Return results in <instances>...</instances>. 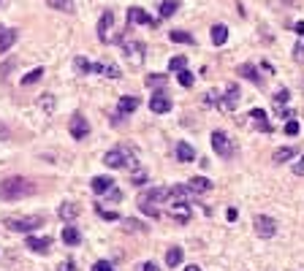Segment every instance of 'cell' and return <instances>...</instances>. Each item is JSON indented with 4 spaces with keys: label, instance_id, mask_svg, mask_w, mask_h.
Wrapping results in <instances>:
<instances>
[{
    "label": "cell",
    "instance_id": "cell-38",
    "mask_svg": "<svg viewBox=\"0 0 304 271\" xmlns=\"http://www.w3.org/2000/svg\"><path fill=\"white\" fill-rule=\"evenodd\" d=\"M177 82L182 84V87H193V82H196V76H193L190 71L185 68V71H179V74H177Z\"/></svg>",
    "mask_w": 304,
    "mask_h": 271
},
{
    "label": "cell",
    "instance_id": "cell-35",
    "mask_svg": "<svg viewBox=\"0 0 304 271\" xmlns=\"http://www.w3.org/2000/svg\"><path fill=\"white\" fill-rule=\"evenodd\" d=\"M130 182H133V185H144V182H147V171L142 168V165L130 168Z\"/></svg>",
    "mask_w": 304,
    "mask_h": 271
},
{
    "label": "cell",
    "instance_id": "cell-37",
    "mask_svg": "<svg viewBox=\"0 0 304 271\" xmlns=\"http://www.w3.org/2000/svg\"><path fill=\"white\" fill-rule=\"evenodd\" d=\"M166 82H168V79L163 76V74H152V76H147V87H150V90H155V87H166Z\"/></svg>",
    "mask_w": 304,
    "mask_h": 271
},
{
    "label": "cell",
    "instance_id": "cell-45",
    "mask_svg": "<svg viewBox=\"0 0 304 271\" xmlns=\"http://www.w3.org/2000/svg\"><path fill=\"white\" fill-rule=\"evenodd\" d=\"M106 198H109V201H114V204H117V201H122V193H120V190H117V185H114V187L106 193Z\"/></svg>",
    "mask_w": 304,
    "mask_h": 271
},
{
    "label": "cell",
    "instance_id": "cell-18",
    "mask_svg": "<svg viewBox=\"0 0 304 271\" xmlns=\"http://www.w3.org/2000/svg\"><path fill=\"white\" fill-rule=\"evenodd\" d=\"M239 76H245L247 82H253L255 87H263V76H258V68H255L253 62H245V65H239Z\"/></svg>",
    "mask_w": 304,
    "mask_h": 271
},
{
    "label": "cell",
    "instance_id": "cell-3",
    "mask_svg": "<svg viewBox=\"0 0 304 271\" xmlns=\"http://www.w3.org/2000/svg\"><path fill=\"white\" fill-rule=\"evenodd\" d=\"M3 225L14 233H30L44 225V214H9V217H3Z\"/></svg>",
    "mask_w": 304,
    "mask_h": 271
},
{
    "label": "cell",
    "instance_id": "cell-25",
    "mask_svg": "<svg viewBox=\"0 0 304 271\" xmlns=\"http://www.w3.org/2000/svg\"><path fill=\"white\" fill-rule=\"evenodd\" d=\"M182 258H185V250H182V247H171V250L166 252V266H168V268H177L179 263H182Z\"/></svg>",
    "mask_w": 304,
    "mask_h": 271
},
{
    "label": "cell",
    "instance_id": "cell-32",
    "mask_svg": "<svg viewBox=\"0 0 304 271\" xmlns=\"http://www.w3.org/2000/svg\"><path fill=\"white\" fill-rule=\"evenodd\" d=\"M177 9H179V0H163V3H160V17H163V19H166V17H174Z\"/></svg>",
    "mask_w": 304,
    "mask_h": 271
},
{
    "label": "cell",
    "instance_id": "cell-43",
    "mask_svg": "<svg viewBox=\"0 0 304 271\" xmlns=\"http://www.w3.org/2000/svg\"><path fill=\"white\" fill-rule=\"evenodd\" d=\"M293 57H296V62H304V44L301 41L293 46Z\"/></svg>",
    "mask_w": 304,
    "mask_h": 271
},
{
    "label": "cell",
    "instance_id": "cell-48",
    "mask_svg": "<svg viewBox=\"0 0 304 271\" xmlns=\"http://www.w3.org/2000/svg\"><path fill=\"white\" fill-rule=\"evenodd\" d=\"M293 174H296V177H301V174H304V155H301L299 163H293Z\"/></svg>",
    "mask_w": 304,
    "mask_h": 271
},
{
    "label": "cell",
    "instance_id": "cell-50",
    "mask_svg": "<svg viewBox=\"0 0 304 271\" xmlns=\"http://www.w3.org/2000/svg\"><path fill=\"white\" fill-rule=\"evenodd\" d=\"M237 217H239V212H237V209H233V206H231V209L225 212V220H228V222H233V220H237Z\"/></svg>",
    "mask_w": 304,
    "mask_h": 271
},
{
    "label": "cell",
    "instance_id": "cell-52",
    "mask_svg": "<svg viewBox=\"0 0 304 271\" xmlns=\"http://www.w3.org/2000/svg\"><path fill=\"white\" fill-rule=\"evenodd\" d=\"M293 30H296V36H299V38H304V22H296Z\"/></svg>",
    "mask_w": 304,
    "mask_h": 271
},
{
    "label": "cell",
    "instance_id": "cell-27",
    "mask_svg": "<svg viewBox=\"0 0 304 271\" xmlns=\"http://www.w3.org/2000/svg\"><path fill=\"white\" fill-rule=\"evenodd\" d=\"M74 71H76V76H87L90 71H92V62L79 54V57H74Z\"/></svg>",
    "mask_w": 304,
    "mask_h": 271
},
{
    "label": "cell",
    "instance_id": "cell-16",
    "mask_svg": "<svg viewBox=\"0 0 304 271\" xmlns=\"http://www.w3.org/2000/svg\"><path fill=\"white\" fill-rule=\"evenodd\" d=\"M92 71H95V74H100V76H109V79H120V76H122L120 68H117L112 60H100V62H95V65H92Z\"/></svg>",
    "mask_w": 304,
    "mask_h": 271
},
{
    "label": "cell",
    "instance_id": "cell-55",
    "mask_svg": "<svg viewBox=\"0 0 304 271\" xmlns=\"http://www.w3.org/2000/svg\"><path fill=\"white\" fill-rule=\"evenodd\" d=\"M0 30H3V27H0Z\"/></svg>",
    "mask_w": 304,
    "mask_h": 271
},
{
    "label": "cell",
    "instance_id": "cell-47",
    "mask_svg": "<svg viewBox=\"0 0 304 271\" xmlns=\"http://www.w3.org/2000/svg\"><path fill=\"white\" fill-rule=\"evenodd\" d=\"M142 271H160V268L155 260H147V263H142Z\"/></svg>",
    "mask_w": 304,
    "mask_h": 271
},
{
    "label": "cell",
    "instance_id": "cell-1",
    "mask_svg": "<svg viewBox=\"0 0 304 271\" xmlns=\"http://www.w3.org/2000/svg\"><path fill=\"white\" fill-rule=\"evenodd\" d=\"M171 198V190L168 187H147V190H142L139 193V198H136V204H139V209H142L147 217H158V209L155 206L158 204H163V201H168Z\"/></svg>",
    "mask_w": 304,
    "mask_h": 271
},
{
    "label": "cell",
    "instance_id": "cell-19",
    "mask_svg": "<svg viewBox=\"0 0 304 271\" xmlns=\"http://www.w3.org/2000/svg\"><path fill=\"white\" fill-rule=\"evenodd\" d=\"M90 187H92V193H95V195H106L109 190L114 187V179L112 177H92Z\"/></svg>",
    "mask_w": 304,
    "mask_h": 271
},
{
    "label": "cell",
    "instance_id": "cell-36",
    "mask_svg": "<svg viewBox=\"0 0 304 271\" xmlns=\"http://www.w3.org/2000/svg\"><path fill=\"white\" fill-rule=\"evenodd\" d=\"M38 106H41L46 114H52L54 111V95L52 92H46V95H41V100H38Z\"/></svg>",
    "mask_w": 304,
    "mask_h": 271
},
{
    "label": "cell",
    "instance_id": "cell-8",
    "mask_svg": "<svg viewBox=\"0 0 304 271\" xmlns=\"http://www.w3.org/2000/svg\"><path fill=\"white\" fill-rule=\"evenodd\" d=\"M253 225H255V233H258L261 239H272L277 233V220L266 217V214H258V217L253 220Z\"/></svg>",
    "mask_w": 304,
    "mask_h": 271
},
{
    "label": "cell",
    "instance_id": "cell-39",
    "mask_svg": "<svg viewBox=\"0 0 304 271\" xmlns=\"http://www.w3.org/2000/svg\"><path fill=\"white\" fill-rule=\"evenodd\" d=\"M95 214H98V217H104V220H109V222H112V220H120V214L112 212V209H104L100 204H95Z\"/></svg>",
    "mask_w": 304,
    "mask_h": 271
},
{
    "label": "cell",
    "instance_id": "cell-54",
    "mask_svg": "<svg viewBox=\"0 0 304 271\" xmlns=\"http://www.w3.org/2000/svg\"><path fill=\"white\" fill-rule=\"evenodd\" d=\"M285 3H291V0H285Z\"/></svg>",
    "mask_w": 304,
    "mask_h": 271
},
{
    "label": "cell",
    "instance_id": "cell-4",
    "mask_svg": "<svg viewBox=\"0 0 304 271\" xmlns=\"http://www.w3.org/2000/svg\"><path fill=\"white\" fill-rule=\"evenodd\" d=\"M104 163L109 165V168H136V155L130 147H114L109 149V152L104 155Z\"/></svg>",
    "mask_w": 304,
    "mask_h": 271
},
{
    "label": "cell",
    "instance_id": "cell-7",
    "mask_svg": "<svg viewBox=\"0 0 304 271\" xmlns=\"http://www.w3.org/2000/svg\"><path fill=\"white\" fill-rule=\"evenodd\" d=\"M139 103H142V100H139L136 95H122V98H120V103H117L114 122L120 125V122H122V117H130V114H133V111L139 109Z\"/></svg>",
    "mask_w": 304,
    "mask_h": 271
},
{
    "label": "cell",
    "instance_id": "cell-41",
    "mask_svg": "<svg viewBox=\"0 0 304 271\" xmlns=\"http://www.w3.org/2000/svg\"><path fill=\"white\" fill-rule=\"evenodd\" d=\"M125 230H128V233H130V230H133V233H142L144 225L139 220H125Z\"/></svg>",
    "mask_w": 304,
    "mask_h": 271
},
{
    "label": "cell",
    "instance_id": "cell-31",
    "mask_svg": "<svg viewBox=\"0 0 304 271\" xmlns=\"http://www.w3.org/2000/svg\"><path fill=\"white\" fill-rule=\"evenodd\" d=\"M41 76H44V68H33L30 74H25V76H22L19 82H22V87H30V84L41 82Z\"/></svg>",
    "mask_w": 304,
    "mask_h": 271
},
{
    "label": "cell",
    "instance_id": "cell-9",
    "mask_svg": "<svg viewBox=\"0 0 304 271\" xmlns=\"http://www.w3.org/2000/svg\"><path fill=\"white\" fill-rule=\"evenodd\" d=\"M239 100H242L239 84H237V82H228V84H225V95L220 98V106H223L225 111H233V109L239 106Z\"/></svg>",
    "mask_w": 304,
    "mask_h": 271
},
{
    "label": "cell",
    "instance_id": "cell-6",
    "mask_svg": "<svg viewBox=\"0 0 304 271\" xmlns=\"http://www.w3.org/2000/svg\"><path fill=\"white\" fill-rule=\"evenodd\" d=\"M122 49H125V60L130 62L133 68H139V65H144V54H147V46L142 44V41H136V38H125L122 41Z\"/></svg>",
    "mask_w": 304,
    "mask_h": 271
},
{
    "label": "cell",
    "instance_id": "cell-30",
    "mask_svg": "<svg viewBox=\"0 0 304 271\" xmlns=\"http://www.w3.org/2000/svg\"><path fill=\"white\" fill-rule=\"evenodd\" d=\"M46 6L54 11H65V14H74V0H46Z\"/></svg>",
    "mask_w": 304,
    "mask_h": 271
},
{
    "label": "cell",
    "instance_id": "cell-51",
    "mask_svg": "<svg viewBox=\"0 0 304 271\" xmlns=\"http://www.w3.org/2000/svg\"><path fill=\"white\" fill-rule=\"evenodd\" d=\"M0 139H3V141L11 139V133H9V127H6V125H0Z\"/></svg>",
    "mask_w": 304,
    "mask_h": 271
},
{
    "label": "cell",
    "instance_id": "cell-24",
    "mask_svg": "<svg viewBox=\"0 0 304 271\" xmlns=\"http://www.w3.org/2000/svg\"><path fill=\"white\" fill-rule=\"evenodd\" d=\"M250 119H255V125H258L263 133H272V125H269L266 111H263V109H250Z\"/></svg>",
    "mask_w": 304,
    "mask_h": 271
},
{
    "label": "cell",
    "instance_id": "cell-13",
    "mask_svg": "<svg viewBox=\"0 0 304 271\" xmlns=\"http://www.w3.org/2000/svg\"><path fill=\"white\" fill-rule=\"evenodd\" d=\"M150 109H152V114H166V111H171V98L166 92H152Z\"/></svg>",
    "mask_w": 304,
    "mask_h": 271
},
{
    "label": "cell",
    "instance_id": "cell-40",
    "mask_svg": "<svg viewBox=\"0 0 304 271\" xmlns=\"http://www.w3.org/2000/svg\"><path fill=\"white\" fill-rule=\"evenodd\" d=\"M204 103H207V106H220V95H217L215 90H209L204 95Z\"/></svg>",
    "mask_w": 304,
    "mask_h": 271
},
{
    "label": "cell",
    "instance_id": "cell-10",
    "mask_svg": "<svg viewBox=\"0 0 304 271\" xmlns=\"http://www.w3.org/2000/svg\"><path fill=\"white\" fill-rule=\"evenodd\" d=\"M168 217L174 220V222H190V217H193V209H190V204L188 201H174V206L168 209Z\"/></svg>",
    "mask_w": 304,
    "mask_h": 271
},
{
    "label": "cell",
    "instance_id": "cell-44",
    "mask_svg": "<svg viewBox=\"0 0 304 271\" xmlns=\"http://www.w3.org/2000/svg\"><path fill=\"white\" fill-rule=\"evenodd\" d=\"M92 271H114V266L109 260H98L95 266H92Z\"/></svg>",
    "mask_w": 304,
    "mask_h": 271
},
{
    "label": "cell",
    "instance_id": "cell-5",
    "mask_svg": "<svg viewBox=\"0 0 304 271\" xmlns=\"http://www.w3.org/2000/svg\"><path fill=\"white\" fill-rule=\"evenodd\" d=\"M212 149L217 152V157H223V160H233V157H237V144L231 141V136L225 130L212 133Z\"/></svg>",
    "mask_w": 304,
    "mask_h": 271
},
{
    "label": "cell",
    "instance_id": "cell-33",
    "mask_svg": "<svg viewBox=\"0 0 304 271\" xmlns=\"http://www.w3.org/2000/svg\"><path fill=\"white\" fill-rule=\"evenodd\" d=\"M272 100H275V106H277V111H283V106H285L288 100H291V92H288L285 87H280V90L275 92V98H272Z\"/></svg>",
    "mask_w": 304,
    "mask_h": 271
},
{
    "label": "cell",
    "instance_id": "cell-26",
    "mask_svg": "<svg viewBox=\"0 0 304 271\" xmlns=\"http://www.w3.org/2000/svg\"><path fill=\"white\" fill-rule=\"evenodd\" d=\"M293 155H296V147H280V149H275L272 160H275L277 165H283V163H288V160H291Z\"/></svg>",
    "mask_w": 304,
    "mask_h": 271
},
{
    "label": "cell",
    "instance_id": "cell-15",
    "mask_svg": "<svg viewBox=\"0 0 304 271\" xmlns=\"http://www.w3.org/2000/svg\"><path fill=\"white\" fill-rule=\"evenodd\" d=\"M114 25V14L112 11H104V14H100V19H98V41L100 44H109V27H112Z\"/></svg>",
    "mask_w": 304,
    "mask_h": 271
},
{
    "label": "cell",
    "instance_id": "cell-11",
    "mask_svg": "<svg viewBox=\"0 0 304 271\" xmlns=\"http://www.w3.org/2000/svg\"><path fill=\"white\" fill-rule=\"evenodd\" d=\"M68 133H71L76 141L87 139V133H90V125H87V119H84L82 114H74V117H71V122H68Z\"/></svg>",
    "mask_w": 304,
    "mask_h": 271
},
{
    "label": "cell",
    "instance_id": "cell-34",
    "mask_svg": "<svg viewBox=\"0 0 304 271\" xmlns=\"http://www.w3.org/2000/svg\"><path fill=\"white\" fill-rule=\"evenodd\" d=\"M185 65H188V60H185L182 54H177V57L168 60V71H171V74H179V71H185Z\"/></svg>",
    "mask_w": 304,
    "mask_h": 271
},
{
    "label": "cell",
    "instance_id": "cell-12",
    "mask_svg": "<svg viewBox=\"0 0 304 271\" xmlns=\"http://www.w3.org/2000/svg\"><path fill=\"white\" fill-rule=\"evenodd\" d=\"M25 247L30 252H36V255H46L52 250V236H27Z\"/></svg>",
    "mask_w": 304,
    "mask_h": 271
},
{
    "label": "cell",
    "instance_id": "cell-29",
    "mask_svg": "<svg viewBox=\"0 0 304 271\" xmlns=\"http://www.w3.org/2000/svg\"><path fill=\"white\" fill-rule=\"evenodd\" d=\"M168 38H171L174 44H188V46H193V44H196V38H193L190 33H185V30H171V33H168Z\"/></svg>",
    "mask_w": 304,
    "mask_h": 271
},
{
    "label": "cell",
    "instance_id": "cell-20",
    "mask_svg": "<svg viewBox=\"0 0 304 271\" xmlns=\"http://www.w3.org/2000/svg\"><path fill=\"white\" fill-rule=\"evenodd\" d=\"M177 160L179 163H193L196 160V149H193L188 141H177Z\"/></svg>",
    "mask_w": 304,
    "mask_h": 271
},
{
    "label": "cell",
    "instance_id": "cell-23",
    "mask_svg": "<svg viewBox=\"0 0 304 271\" xmlns=\"http://www.w3.org/2000/svg\"><path fill=\"white\" fill-rule=\"evenodd\" d=\"M63 244H68V247H76V244H82V233H79V228H74V225H65V228H63Z\"/></svg>",
    "mask_w": 304,
    "mask_h": 271
},
{
    "label": "cell",
    "instance_id": "cell-14",
    "mask_svg": "<svg viewBox=\"0 0 304 271\" xmlns=\"http://www.w3.org/2000/svg\"><path fill=\"white\" fill-rule=\"evenodd\" d=\"M128 25H150V27H155L158 22H155L144 9H139V6H136V9H128Z\"/></svg>",
    "mask_w": 304,
    "mask_h": 271
},
{
    "label": "cell",
    "instance_id": "cell-28",
    "mask_svg": "<svg viewBox=\"0 0 304 271\" xmlns=\"http://www.w3.org/2000/svg\"><path fill=\"white\" fill-rule=\"evenodd\" d=\"M225 41H228V27H225V25H215L212 27V44L223 46Z\"/></svg>",
    "mask_w": 304,
    "mask_h": 271
},
{
    "label": "cell",
    "instance_id": "cell-22",
    "mask_svg": "<svg viewBox=\"0 0 304 271\" xmlns=\"http://www.w3.org/2000/svg\"><path fill=\"white\" fill-rule=\"evenodd\" d=\"M79 206H76V204H68V201H63V204H60V209H57V214H60V220H63V222H71V220H76V217H79Z\"/></svg>",
    "mask_w": 304,
    "mask_h": 271
},
{
    "label": "cell",
    "instance_id": "cell-49",
    "mask_svg": "<svg viewBox=\"0 0 304 271\" xmlns=\"http://www.w3.org/2000/svg\"><path fill=\"white\" fill-rule=\"evenodd\" d=\"M11 68H14V60H9V62H6V65H0V79H3L6 74H9Z\"/></svg>",
    "mask_w": 304,
    "mask_h": 271
},
{
    "label": "cell",
    "instance_id": "cell-17",
    "mask_svg": "<svg viewBox=\"0 0 304 271\" xmlns=\"http://www.w3.org/2000/svg\"><path fill=\"white\" fill-rule=\"evenodd\" d=\"M17 38H19V33L14 27H3V30H0V54L9 52L11 46L17 44Z\"/></svg>",
    "mask_w": 304,
    "mask_h": 271
},
{
    "label": "cell",
    "instance_id": "cell-42",
    "mask_svg": "<svg viewBox=\"0 0 304 271\" xmlns=\"http://www.w3.org/2000/svg\"><path fill=\"white\" fill-rule=\"evenodd\" d=\"M299 127H301V125L296 122V119H288V125H285V133H288V136H296V133H299Z\"/></svg>",
    "mask_w": 304,
    "mask_h": 271
},
{
    "label": "cell",
    "instance_id": "cell-2",
    "mask_svg": "<svg viewBox=\"0 0 304 271\" xmlns=\"http://www.w3.org/2000/svg\"><path fill=\"white\" fill-rule=\"evenodd\" d=\"M33 182L30 179H22V177H9L0 182V198L3 201H19V198H25L33 193Z\"/></svg>",
    "mask_w": 304,
    "mask_h": 271
},
{
    "label": "cell",
    "instance_id": "cell-53",
    "mask_svg": "<svg viewBox=\"0 0 304 271\" xmlns=\"http://www.w3.org/2000/svg\"><path fill=\"white\" fill-rule=\"evenodd\" d=\"M185 271H201V268L196 266V263H193V266H188V268H185Z\"/></svg>",
    "mask_w": 304,
    "mask_h": 271
},
{
    "label": "cell",
    "instance_id": "cell-21",
    "mask_svg": "<svg viewBox=\"0 0 304 271\" xmlns=\"http://www.w3.org/2000/svg\"><path fill=\"white\" fill-rule=\"evenodd\" d=\"M188 187H190L193 195H201V193H209V190H212V182H209L207 177H193L188 182Z\"/></svg>",
    "mask_w": 304,
    "mask_h": 271
},
{
    "label": "cell",
    "instance_id": "cell-46",
    "mask_svg": "<svg viewBox=\"0 0 304 271\" xmlns=\"http://www.w3.org/2000/svg\"><path fill=\"white\" fill-rule=\"evenodd\" d=\"M57 271H79V268H76V263H74V260H63V263L57 266Z\"/></svg>",
    "mask_w": 304,
    "mask_h": 271
}]
</instances>
